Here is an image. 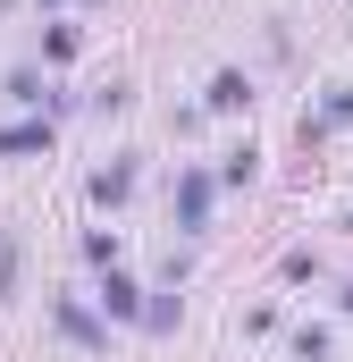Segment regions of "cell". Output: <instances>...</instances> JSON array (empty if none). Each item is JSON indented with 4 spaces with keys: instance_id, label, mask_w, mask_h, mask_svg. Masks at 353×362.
Listing matches in <instances>:
<instances>
[{
    "instance_id": "cell-1",
    "label": "cell",
    "mask_w": 353,
    "mask_h": 362,
    "mask_svg": "<svg viewBox=\"0 0 353 362\" xmlns=\"http://www.w3.org/2000/svg\"><path fill=\"white\" fill-rule=\"evenodd\" d=\"M210 194H219V185L202 177V169H185V177H176V228H202V219H210Z\"/></svg>"
},
{
    "instance_id": "cell-2",
    "label": "cell",
    "mask_w": 353,
    "mask_h": 362,
    "mask_svg": "<svg viewBox=\"0 0 353 362\" xmlns=\"http://www.w3.org/2000/svg\"><path fill=\"white\" fill-rule=\"evenodd\" d=\"M126 194H135V160H109V169L92 177V202H101V211H118Z\"/></svg>"
},
{
    "instance_id": "cell-3",
    "label": "cell",
    "mask_w": 353,
    "mask_h": 362,
    "mask_svg": "<svg viewBox=\"0 0 353 362\" xmlns=\"http://www.w3.org/2000/svg\"><path fill=\"white\" fill-rule=\"evenodd\" d=\"M0 152H51V118H25V127H0Z\"/></svg>"
},
{
    "instance_id": "cell-4",
    "label": "cell",
    "mask_w": 353,
    "mask_h": 362,
    "mask_svg": "<svg viewBox=\"0 0 353 362\" xmlns=\"http://www.w3.org/2000/svg\"><path fill=\"white\" fill-rule=\"evenodd\" d=\"M101 303H109V320H143V286L118 278V270H109V286H101Z\"/></svg>"
},
{
    "instance_id": "cell-5",
    "label": "cell",
    "mask_w": 353,
    "mask_h": 362,
    "mask_svg": "<svg viewBox=\"0 0 353 362\" xmlns=\"http://www.w3.org/2000/svg\"><path fill=\"white\" fill-rule=\"evenodd\" d=\"M345 118H353V85H337L328 101H320V118H303V144H311L320 127H345Z\"/></svg>"
},
{
    "instance_id": "cell-6",
    "label": "cell",
    "mask_w": 353,
    "mask_h": 362,
    "mask_svg": "<svg viewBox=\"0 0 353 362\" xmlns=\"http://www.w3.org/2000/svg\"><path fill=\"white\" fill-rule=\"evenodd\" d=\"M244 101H253V85H244L236 68H219V76H210V110H244Z\"/></svg>"
},
{
    "instance_id": "cell-7",
    "label": "cell",
    "mask_w": 353,
    "mask_h": 362,
    "mask_svg": "<svg viewBox=\"0 0 353 362\" xmlns=\"http://www.w3.org/2000/svg\"><path fill=\"white\" fill-rule=\"evenodd\" d=\"M59 329H68V337H76V346H101V320H92L85 303H59Z\"/></svg>"
},
{
    "instance_id": "cell-8",
    "label": "cell",
    "mask_w": 353,
    "mask_h": 362,
    "mask_svg": "<svg viewBox=\"0 0 353 362\" xmlns=\"http://www.w3.org/2000/svg\"><path fill=\"white\" fill-rule=\"evenodd\" d=\"M8 295H17V236L0 228V303H8Z\"/></svg>"
},
{
    "instance_id": "cell-9",
    "label": "cell",
    "mask_w": 353,
    "mask_h": 362,
    "mask_svg": "<svg viewBox=\"0 0 353 362\" xmlns=\"http://www.w3.org/2000/svg\"><path fill=\"white\" fill-rule=\"evenodd\" d=\"M85 262H101V270L118 262V236H109V228H92V236H85Z\"/></svg>"
},
{
    "instance_id": "cell-10",
    "label": "cell",
    "mask_w": 353,
    "mask_h": 362,
    "mask_svg": "<svg viewBox=\"0 0 353 362\" xmlns=\"http://www.w3.org/2000/svg\"><path fill=\"white\" fill-rule=\"evenodd\" d=\"M345 312H353V286H345Z\"/></svg>"
}]
</instances>
